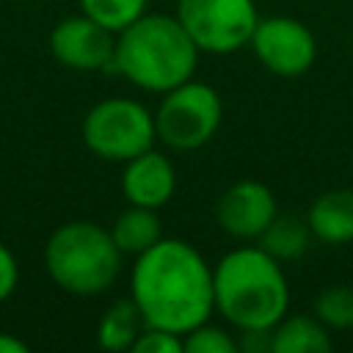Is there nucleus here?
Listing matches in <instances>:
<instances>
[{
    "label": "nucleus",
    "mask_w": 353,
    "mask_h": 353,
    "mask_svg": "<svg viewBox=\"0 0 353 353\" xmlns=\"http://www.w3.org/2000/svg\"><path fill=\"white\" fill-rule=\"evenodd\" d=\"M130 298L146 325L185 334L215 312L212 268L190 243L160 237L135 256Z\"/></svg>",
    "instance_id": "obj_1"
},
{
    "label": "nucleus",
    "mask_w": 353,
    "mask_h": 353,
    "mask_svg": "<svg viewBox=\"0 0 353 353\" xmlns=\"http://www.w3.org/2000/svg\"><path fill=\"white\" fill-rule=\"evenodd\" d=\"M154 141V113L130 97H108L83 119V143L108 163H127Z\"/></svg>",
    "instance_id": "obj_5"
},
{
    "label": "nucleus",
    "mask_w": 353,
    "mask_h": 353,
    "mask_svg": "<svg viewBox=\"0 0 353 353\" xmlns=\"http://www.w3.org/2000/svg\"><path fill=\"white\" fill-rule=\"evenodd\" d=\"M0 353H28V345L22 339L0 331Z\"/></svg>",
    "instance_id": "obj_22"
},
{
    "label": "nucleus",
    "mask_w": 353,
    "mask_h": 353,
    "mask_svg": "<svg viewBox=\"0 0 353 353\" xmlns=\"http://www.w3.org/2000/svg\"><path fill=\"white\" fill-rule=\"evenodd\" d=\"M17 281H19L17 256L11 254V248L6 243H0V303L6 298H11V292L17 290Z\"/></svg>",
    "instance_id": "obj_21"
},
{
    "label": "nucleus",
    "mask_w": 353,
    "mask_h": 353,
    "mask_svg": "<svg viewBox=\"0 0 353 353\" xmlns=\"http://www.w3.org/2000/svg\"><path fill=\"white\" fill-rule=\"evenodd\" d=\"M110 234L124 256H141L163 237V223H160L157 210L127 204V210L116 215Z\"/></svg>",
    "instance_id": "obj_14"
},
{
    "label": "nucleus",
    "mask_w": 353,
    "mask_h": 353,
    "mask_svg": "<svg viewBox=\"0 0 353 353\" xmlns=\"http://www.w3.org/2000/svg\"><path fill=\"white\" fill-rule=\"evenodd\" d=\"M306 223L314 240L325 245L353 243V190L334 188L320 193L306 212Z\"/></svg>",
    "instance_id": "obj_12"
},
{
    "label": "nucleus",
    "mask_w": 353,
    "mask_h": 353,
    "mask_svg": "<svg viewBox=\"0 0 353 353\" xmlns=\"http://www.w3.org/2000/svg\"><path fill=\"white\" fill-rule=\"evenodd\" d=\"M215 312L243 334H270L287 314L290 287L279 259L259 245H240L212 268Z\"/></svg>",
    "instance_id": "obj_2"
},
{
    "label": "nucleus",
    "mask_w": 353,
    "mask_h": 353,
    "mask_svg": "<svg viewBox=\"0 0 353 353\" xmlns=\"http://www.w3.org/2000/svg\"><path fill=\"white\" fill-rule=\"evenodd\" d=\"M254 58L279 77H301L314 66L317 58V39L314 33L295 17L273 14L259 17L251 41Z\"/></svg>",
    "instance_id": "obj_8"
},
{
    "label": "nucleus",
    "mask_w": 353,
    "mask_h": 353,
    "mask_svg": "<svg viewBox=\"0 0 353 353\" xmlns=\"http://www.w3.org/2000/svg\"><path fill=\"white\" fill-rule=\"evenodd\" d=\"M331 345V328L317 314H284L268 342L273 353H328Z\"/></svg>",
    "instance_id": "obj_13"
},
{
    "label": "nucleus",
    "mask_w": 353,
    "mask_h": 353,
    "mask_svg": "<svg viewBox=\"0 0 353 353\" xmlns=\"http://www.w3.org/2000/svg\"><path fill=\"white\" fill-rule=\"evenodd\" d=\"M314 314L323 320V325L334 331L353 328V287L347 284L325 287L314 301Z\"/></svg>",
    "instance_id": "obj_18"
},
{
    "label": "nucleus",
    "mask_w": 353,
    "mask_h": 353,
    "mask_svg": "<svg viewBox=\"0 0 353 353\" xmlns=\"http://www.w3.org/2000/svg\"><path fill=\"white\" fill-rule=\"evenodd\" d=\"M174 190H176V168L168 160V154L157 152L154 146L124 163L121 196L127 199V204L160 210L171 201Z\"/></svg>",
    "instance_id": "obj_11"
},
{
    "label": "nucleus",
    "mask_w": 353,
    "mask_h": 353,
    "mask_svg": "<svg viewBox=\"0 0 353 353\" xmlns=\"http://www.w3.org/2000/svg\"><path fill=\"white\" fill-rule=\"evenodd\" d=\"M160 97L154 110L157 141L174 152H193L212 141L223 119V102L210 83L190 77Z\"/></svg>",
    "instance_id": "obj_6"
},
{
    "label": "nucleus",
    "mask_w": 353,
    "mask_h": 353,
    "mask_svg": "<svg viewBox=\"0 0 353 353\" xmlns=\"http://www.w3.org/2000/svg\"><path fill=\"white\" fill-rule=\"evenodd\" d=\"M80 11L108 30L119 33L146 14V0H80Z\"/></svg>",
    "instance_id": "obj_17"
},
{
    "label": "nucleus",
    "mask_w": 353,
    "mask_h": 353,
    "mask_svg": "<svg viewBox=\"0 0 353 353\" xmlns=\"http://www.w3.org/2000/svg\"><path fill=\"white\" fill-rule=\"evenodd\" d=\"M176 19L210 55H232L248 47L259 22L254 0H176Z\"/></svg>",
    "instance_id": "obj_7"
},
{
    "label": "nucleus",
    "mask_w": 353,
    "mask_h": 353,
    "mask_svg": "<svg viewBox=\"0 0 353 353\" xmlns=\"http://www.w3.org/2000/svg\"><path fill=\"white\" fill-rule=\"evenodd\" d=\"M143 317L141 309L135 306L132 298H119L113 301L97 325V345L102 350L110 353H121V350H132V342L138 339V334L143 331Z\"/></svg>",
    "instance_id": "obj_15"
},
{
    "label": "nucleus",
    "mask_w": 353,
    "mask_h": 353,
    "mask_svg": "<svg viewBox=\"0 0 353 353\" xmlns=\"http://www.w3.org/2000/svg\"><path fill=\"white\" fill-rule=\"evenodd\" d=\"M276 215V196L259 179H240L229 185L215 204L218 226L234 240H256Z\"/></svg>",
    "instance_id": "obj_10"
},
{
    "label": "nucleus",
    "mask_w": 353,
    "mask_h": 353,
    "mask_svg": "<svg viewBox=\"0 0 353 353\" xmlns=\"http://www.w3.org/2000/svg\"><path fill=\"white\" fill-rule=\"evenodd\" d=\"M121 256L110 229L94 221H66L44 245L47 276L55 287L80 298L105 292L121 270Z\"/></svg>",
    "instance_id": "obj_4"
},
{
    "label": "nucleus",
    "mask_w": 353,
    "mask_h": 353,
    "mask_svg": "<svg viewBox=\"0 0 353 353\" xmlns=\"http://www.w3.org/2000/svg\"><path fill=\"white\" fill-rule=\"evenodd\" d=\"M199 55L176 14H143L116 33L110 69L141 91L165 94L193 77Z\"/></svg>",
    "instance_id": "obj_3"
},
{
    "label": "nucleus",
    "mask_w": 353,
    "mask_h": 353,
    "mask_svg": "<svg viewBox=\"0 0 353 353\" xmlns=\"http://www.w3.org/2000/svg\"><path fill=\"white\" fill-rule=\"evenodd\" d=\"M309 223L306 218H295V215H276L270 221V226L256 237V245L265 248L273 259L279 262H290L298 259L306 248H309Z\"/></svg>",
    "instance_id": "obj_16"
},
{
    "label": "nucleus",
    "mask_w": 353,
    "mask_h": 353,
    "mask_svg": "<svg viewBox=\"0 0 353 353\" xmlns=\"http://www.w3.org/2000/svg\"><path fill=\"white\" fill-rule=\"evenodd\" d=\"M116 33L94 22L83 11L61 19L50 33V52L74 72H102L113 66Z\"/></svg>",
    "instance_id": "obj_9"
},
{
    "label": "nucleus",
    "mask_w": 353,
    "mask_h": 353,
    "mask_svg": "<svg viewBox=\"0 0 353 353\" xmlns=\"http://www.w3.org/2000/svg\"><path fill=\"white\" fill-rule=\"evenodd\" d=\"M132 353H182V334L143 325V331L132 342Z\"/></svg>",
    "instance_id": "obj_20"
},
{
    "label": "nucleus",
    "mask_w": 353,
    "mask_h": 353,
    "mask_svg": "<svg viewBox=\"0 0 353 353\" xmlns=\"http://www.w3.org/2000/svg\"><path fill=\"white\" fill-rule=\"evenodd\" d=\"M240 342L221 325H210V320L182 334V353H237Z\"/></svg>",
    "instance_id": "obj_19"
}]
</instances>
